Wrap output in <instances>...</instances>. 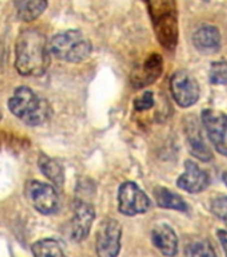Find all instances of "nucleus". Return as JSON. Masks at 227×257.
<instances>
[{
  "mask_svg": "<svg viewBox=\"0 0 227 257\" xmlns=\"http://www.w3.org/2000/svg\"><path fill=\"white\" fill-rule=\"evenodd\" d=\"M163 71V59L159 54H151L143 63L142 71L139 75L132 76V82L136 84V87H143L146 84L155 82Z\"/></svg>",
  "mask_w": 227,
  "mask_h": 257,
  "instance_id": "14",
  "label": "nucleus"
},
{
  "mask_svg": "<svg viewBox=\"0 0 227 257\" xmlns=\"http://www.w3.org/2000/svg\"><path fill=\"white\" fill-rule=\"evenodd\" d=\"M208 79L212 84H227V62L224 60L214 62L210 67Z\"/></svg>",
  "mask_w": 227,
  "mask_h": 257,
  "instance_id": "21",
  "label": "nucleus"
},
{
  "mask_svg": "<svg viewBox=\"0 0 227 257\" xmlns=\"http://www.w3.org/2000/svg\"><path fill=\"white\" fill-rule=\"evenodd\" d=\"M186 136H187V142L190 146V152L195 158L200 161L207 162L212 158V154L207 145L204 142L202 132L198 128V124L195 122H190L186 127Z\"/></svg>",
  "mask_w": 227,
  "mask_h": 257,
  "instance_id": "15",
  "label": "nucleus"
},
{
  "mask_svg": "<svg viewBox=\"0 0 227 257\" xmlns=\"http://www.w3.org/2000/svg\"><path fill=\"white\" fill-rule=\"evenodd\" d=\"M178 188L184 192L196 194V193L203 192L210 185V177L203 169H200L195 162L186 161L184 162V172L176 180Z\"/></svg>",
  "mask_w": 227,
  "mask_h": 257,
  "instance_id": "11",
  "label": "nucleus"
},
{
  "mask_svg": "<svg viewBox=\"0 0 227 257\" xmlns=\"http://www.w3.org/2000/svg\"><path fill=\"white\" fill-rule=\"evenodd\" d=\"M8 108L18 119L30 126H40L46 123L52 115L51 104L47 99L38 95L27 86L15 88L8 99Z\"/></svg>",
  "mask_w": 227,
  "mask_h": 257,
  "instance_id": "2",
  "label": "nucleus"
},
{
  "mask_svg": "<svg viewBox=\"0 0 227 257\" xmlns=\"http://www.w3.org/2000/svg\"><path fill=\"white\" fill-rule=\"evenodd\" d=\"M34 257H67L60 244L54 238H43L32 244Z\"/></svg>",
  "mask_w": 227,
  "mask_h": 257,
  "instance_id": "19",
  "label": "nucleus"
},
{
  "mask_svg": "<svg viewBox=\"0 0 227 257\" xmlns=\"http://www.w3.org/2000/svg\"><path fill=\"white\" fill-rule=\"evenodd\" d=\"M154 20L156 36L166 48H174L178 42V19L175 0H147Z\"/></svg>",
  "mask_w": 227,
  "mask_h": 257,
  "instance_id": "4",
  "label": "nucleus"
},
{
  "mask_svg": "<svg viewBox=\"0 0 227 257\" xmlns=\"http://www.w3.org/2000/svg\"><path fill=\"white\" fill-rule=\"evenodd\" d=\"M38 166L40 172L47 180L52 182L55 188H63L64 185V169L56 160L46 154H40L38 160Z\"/></svg>",
  "mask_w": 227,
  "mask_h": 257,
  "instance_id": "16",
  "label": "nucleus"
},
{
  "mask_svg": "<svg viewBox=\"0 0 227 257\" xmlns=\"http://www.w3.org/2000/svg\"><path fill=\"white\" fill-rule=\"evenodd\" d=\"M194 47L204 55H212L220 50L219 30L210 24H204L192 35Z\"/></svg>",
  "mask_w": 227,
  "mask_h": 257,
  "instance_id": "13",
  "label": "nucleus"
},
{
  "mask_svg": "<svg viewBox=\"0 0 227 257\" xmlns=\"http://www.w3.org/2000/svg\"><path fill=\"white\" fill-rule=\"evenodd\" d=\"M216 234H218V238H219L220 244H222V246H223L224 253H226V256H227V230L220 229V230L216 232Z\"/></svg>",
  "mask_w": 227,
  "mask_h": 257,
  "instance_id": "24",
  "label": "nucleus"
},
{
  "mask_svg": "<svg viewBox=\"0 0 227 257\" xmlns=\"http://www.w3.org/2000/svg\"><path fill=\"white\" fill-rule=\"evenodd\" d=\"M154 197L158 206L163 209H172L178 212H187L188 206L186 201L176 193L171 192L170 189L163 188V186H156L154 189Z\"/></svg>",
  "mask_w": 227,
  "mask_h": 257,
  "instance_id": "17",
  "label": "nucleus"
},
{
  "mask_svg": "<svg viewBox=\"0 0 227 257\" xmlns=\"http://www.w3.org/2000/svg\"><path fill=\"white\" fill-rule=\"evenodd\" d=\"M211 212L227 226V196L215 197L210 204Z\"/></svg>",
  "mask_w": 227,
  "mask_h": 257,
  "instance_id": "22",
  "label": "nucleus"
},
{
  "mask_svg": "<svg viewBox=\"0 0 227 257\" xmlns=\"http://www.w3.org/2000/svg\"><path fill=\"white\" fill-rule=\"evenodd\" d=\"M118 210L128 217L143 214L151 208V201L142 189L132 181H124L118 189Z\"/></svg>",
  "mask_w": 227,
  "mask_h": 257,
  "instance_id": "6",
  "label": "nucleus"
},
{
  "mask_svg": "<svg viewBox=\"0 0 227 257\" xmlns=\"http://www.w3.org/2000/svg\"><path fill=\"white\" fill-rule=\"evenodd\" d=\"M222 180H223L224 185H226V186H227V172H224L223 174H222Z\"/></svg>",
  "mask_w": 227,
  "mask_h": 257,
  "instance_id": "25",
  "label": "nucleus"
},
{
  "mask_svg": "<svg viewBox=\"0 0 227 257\" xmlns=\"http://www.w3.org/2000/svg\"><path fill=\"white\" fill-rule=\"evenodd\" d=\"M26 196L32 208L40 214L51 216L59 210L60 201L58 190L54 185L48 182L38 180L30 181L26 186Z\"/></svg>",
  "mask_w": 227,
  "mask_h": 257,
  "instance_id": "5",
  "label": "nucleus"
},
{
  "mask_svg": "<svg viewBox=\"0 0 227 257\" xmlns=\"http://www.w3.org/2000/svg\"><path fill=\"white\" fill-rule=\"evenodd\" d=\"M152 106H154V94L151 91L143 92L134 100V107L136 111H146V110H150Z\"/></svg>",
  "mask_w": 227,
  "mask_h": 257,
  "instance_id": "23",
  "label": "nucleus"
},
{
  "mask_svg": "<svg viewBox=\"0 0 227 257\" xmlns=\"http://www.w3.org/2000/svg\"><path fill=\"white\" fill-rule=\"evenodd\" d=\"M154 246L166 257H174L178 253V237L175 230L167 224H158L151 230Z\"/></svg>",
  "mask_w": 227,
  "mask_h": 257,
  "instance_id": "12",
  "label": "nucleus"
},
{
  "mask_svg": "<svg viewBox=\"0 0 227 257\" xmlns=\"http://www.w3.org/2000/svg\"><path fill=\"white\" fill-rule=\"evenodd\" d=\"M203 2H210V0H203Z\"/></svg>",
  "mask_w": 227,
  "mask_h": 257,
  "instance_id": "26",
  "label": "nucleus"
},
{
  "mask_svg": "<svg viewBox=\"0 0 227 257\" xmlns=\"http://www.w3.org/2000/svg\"><path fill=\"white\" fill-rule=\"evenodd\" d=\"M47 38L38 28H26L15 43V68L23 76H42L47 71L50 58Z\"/></svg>",
  "mask_w": 227,
  "mask_h": 257,
  "instance_id": "1",
  "label": "nucleus"
},
{
  "mask_svg": "<svg viewBox=\"0 0 227 257\" xmlns=\"http://www.w3.org/2000/svg\"><path fill=\"white\" fill-rule=\"evenodd\" d=\"M95 220V209L91 202L83 200V198H76L72 205V216L68 222V237L72 241L80 242L90 234Z\"/></svg>",
  "mask_w": 227,
  "mask_h": 257,
  "instance_id": "7",
  "label": "nucleus"
},
{
  "mask_svg": "<svg viewBox=\"0 0 227 257\" xmlns=\"http://www.w3.org/2000/svg\"><path fill=\"white\" fill-rule=\"evenodd\" d=\"M186 257H216L211 244L204 238H192L184 246Z\"/></svg>",
  "mask_w": 227,
  "mask_h": 257,
  "instance_id": "20",
  "label": "nucleus"
},
{
  "mask_svg": "<svg viewBox=\"0 0 227 257\" xmlns=\"http://www.w3.org/2000/svg\"><path fill=\"white\" fill-rule=\"evenodd\" d=\"M170 90L178 106L183 108L195 104L200 96V88L196 79L184 70H179L172 74L170 79Z\"/></svg>",
  "mask_w": 227,
  "mask_h": 257,
  "instance_id": "8",
  "label": "nucleus"
},
{
  "mask_svg": "<svg viewBox=\"0 0 227 257\" xmlns=\"http://www.w3.org/2000/svg\"><path fill=\"white\" fill-rule=\"evenodd\" d=\"M50 0H23L18 10V18L22 22L31 23L43 15Z\"/></svg>",
  "mask_w": 227,
  "mask_h": 257,
  "instance_id": "18",
  "label": "nucleus"
},
{
  "mask_svg": "<svg viewBox=\"0 0 227 257\" xmlns=\"http://www.w3.org/2000/svg\"><path fill=\"white\" fill-rule=\"evenodd\" d=\"M202 123L216 152L227 157V114L214 108L203 110Z\"/></svg>",
  "mask_w": 227,
  "mask_h": 257,
  "instance_id": "10",
  "label": "nucleus"
},
{
  "mask_svg": "<svg viewBox=\"0 0 227 257\" xmlns=\"http://www.w3.org/2000/svg\"><path fill=\"white\" fill-rule=\"evenodd\" d=\"M122 226L114 218L100 221L96 232V254L98 257H118L120 253Z\"/></svg>",
  "mask_w": 227,
  "mask_h": 257,
  "instance_id": "9",
  "label": "nucleus"
},
{
  "mask_svg": "<svg viewBox=\"0 0 227 257\" xmlns=\"http://www.w3.org/2000/svg\"><path fill=\"white\" fill-rule=\"evenodd\" d=\"M50 54L68 63H80L91 55V42L79 30H67L52 36L48 43Z\"/></svg>",
  "mask_w": 227,
  "mask_h": 257,
  "instance_id": "3",
  "label": "nucleus"
}]
</instances>
